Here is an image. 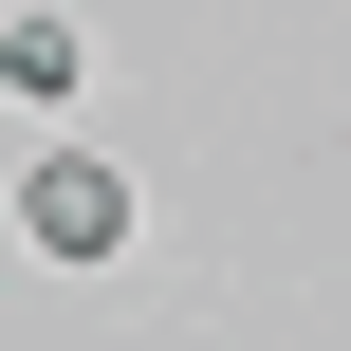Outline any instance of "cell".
<instances>
[{
    "label": "cell",
    "instance_id": "obj_1",
    "mask_svg": "<svg viewBox=\"0 0 351 351\" xmlns=\"http://www.w3.org/2000/svg\"><path fill=\"white\" fill-rule=\"evenodd\" d=\"M130 222H148V204H130V167H111L93 130H37V148H19V259H37V278H111Z\"/></svg>",
    "mask_w": 351,
    "mask_h": 351
},
{
    "label": "cell",
    "instance_id": "obj_2",
    "mask_svg": "<svg viewBox=\"0 0 351 351\" xmlns=\"http://www.w3.org/2000/svg\"><path fill=\"white\" fill-rule=\"evenodd\" d=\"M0 93H19L37 130L93 111V19H74V0H19V19H0Z\"/></svg>",
    "mask_w": 351,
    "mask_h": 351
}]
</instances>
